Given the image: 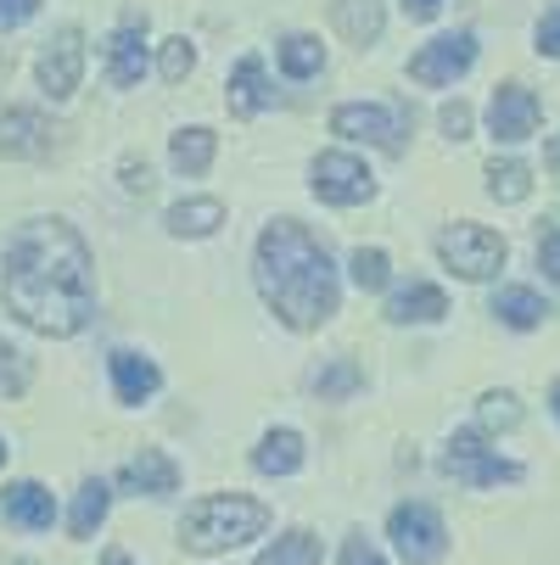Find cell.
Returning a JSON list of instances; mask_svg holds the SVG:
<instances>
[{
	"mask_svg": "<svg viewBox=\"0 0 560 565\" xmlns=\"http://www.w3.org/2000/svg\"><path fill=\"white\" fill-rule=\"evenodd\" d=\"M331 129H337L342 140H370V146H381V151H404L410 107H404V102H392V107H381V102H348V107L331 113Z\"/></svg>",
	"mask_w": 560,
	"mask_h": 565,
	"instance_id": "cell-6",
	"label": "cell"
},
{
	"mask_svg": "<svg viewBox=\"0 0 560 565\" xmlns=\"http://www.w3.org/2000/svg\"><path fill=\"white\" fill-rule=\"evenodd\" d=\"M107 504H113L107 481H85V488H78V499H73V510H67V532H73V537H96V526L107 521Z\"/></svg>",
	"mask_w": 560,
	"mask_h": 565,
	"instance_id": "cell-24",
	"label": "cell"
},
{
	"mask_svg": "<svg viewBox=\"0 0 560 565\" xmlns=\"http://www.w3.org/2000/svg\"><path fill=\"white\" fill-rule=\"evenodd\" d=\"M118 488L146 493V499H169V493L180 488V465H175L163 448H140V454L118 470Z\"/></svg>",
	"mask_w": 560,
	"mask_h": 565,
	"instance_id": "cell-12",
	"label": "cell"
},
{
	"mask_svg": "<svg viewBox=\"0 0 560 565\" xmlns=\"http://www.w3.org/2000/svg\"><path fill=\"white\" fill-rule=\"evenodd\" d=\"M538 118H543V107H538V96H532L527 85H499V90H494L488 124H494V135H499L505 146L532 140V135H538Z\"/></svg>",
	"mask_w": 560,
	"mask_h": 565,
	"instance_id": "cell-11",
	"label": "cell"
},
{
	"mask_svg": "<svg viewBox=\"0 0 560 565\" xmlns=\"http://www.w3.org/2000/svg\"><path fill=\"white\" fill-rule=\"evenodd\" d=\"M331 23H337V34H342L348 45H376L387 18H381V0H337Z\"/></svg>",
	"mask_w": 560,
	"mask_h": 565,
	"instance_id": "cell-21",
	"label": "cell"
},
{
	"mask_svg": "<svg viewBox=\"0 0 560 565\" xmlns=\"http://www.w3.org/2000/svg\"><path fill=\"white\" fill-rule=\"evenodd\" d=\"M549 403H554V420H560V381H554V392H549Z\"/></svg>",
	"mask_w": 560,
	"mask_h": 565,
	"instance_id": "cell-42",
	"label": "cell"
},
{
	"mask_svg": "<svg viewBox=\"0 0 560 565\" xmlns=\"http://www.w3.org/2000/svg\"><path fill=\"white\" fill-rule=\"evenodd\" d=\"M29 381H34L29 353H23V348H12L7 337H0V392H7V397H23V392H29Z\"/></svg>",
	"mask_w": 560,
	"mask_h": 565,
	"instance_id": "cell-31",
	"label": "cell"
},
{
	"mask_svg": "<svg viewBox=\"0 0 560 565\" xmlns=\"http://www.w3.org/2000/svg\"><path fill=\"white\" fill-rule=\"evenodd\" d=\"M443 313H448V297H443V286H426V280L392 291V302H387L392 326H437Z\"/></svg>",
	"mask_w": 560,
	"mask_h": 565,
	"instance_id": "cell-17",
	"label": "cell"
},
{
	"mask_svg": "<svg viewBox=\"0 0 560 565\" xmlns=\"http://www.w3.org/2000/svg\"><path fill=\"white\" fill-rule=\"evenodd\" d=\"M476 420H483V431H516V426H521L516 392H488L483 403H476Z\"/></svg>",
	"mask_w": 560,
	"mask_h": 565,
	"instance_id": "cell-29",
	"label": "cell"
},
{
	"mask_svg": "<svg viewBox=\"0 0 560 565\" xmlns=\"http://www.w3.org/2000/svg\"><path fill=\"white\" fill-rule=\"evenodd\" d=\"M443 470H448L454 481H465V488H499V481H521V465L499 459V454L483 443V431H454V443H448V454H443Z\"/></svg>",
	"mask_w": 560,
	"mask_h": 565,
	"instance_id": "cell-8",
	"label": "cell"
},
{
	"mask_svg": "<svg viewBox=\"0 0 560 565\" xmlns=\"http://www.w3.org/2000/svg\"><path fill=\"white\" fill-rule=\"evenodd\" d=\"M538 51L543 56H560V0L543 12V23H538Z\"/></svg>",
	"mask_w": 560,
	"mask_h": 565,
	"instance_id": "cell-36",
	"label": "cell"
},
{
	"mask_svg": "<svg viewBox=\"0 0 560 565\" xmlns=\"http://www.w3.org/2000/svg\"><path fill=\"white\" fill-rule=\"evenodd\" d=\"M34 12H40V0H0V34H7V29H23Z\"/></svg>",
	"mask_w": 560,
	"mask_h": 565,
	"instance_id": "cell-35",
	"label": "cell"
},
{
	"mask_svg": "<svg viewBox=\"0 0 560 565\" xmlns=\"http://www.w3.org/2000/svg\"><path fill=\"white\" fill-rule=\"evenodd\" d=\"M538 264H543V275H549V280H560V218L538 235Z\"/></svg>",
	"mask_w": 560,
	"mask_h": 565,
	"instance_id": "cell-33",
	"label": "cell"
},
{
	"mask_svg": "<svg viewBox=\"0 0 560 565\" xmlns=\"http://www.w3.org/2000/svg\"><path fill=\"white\" fill-rule=\"evenodd\" d=\"M437 129H443L448 140H465V135H471V107H465V102H448V107L437 113Z\"/></svg>",
	"mask_w": 560,
	"mask_h": 565,
	"instance_id": "cell-34",
	"label": "cell"
},
{
	"mask_svg": "<svg viewBox=\"0 0 560 565\" xmlns=\"http://www.w3.org/2000/svg\"><path fill=\"white\" fill-rule=\"evenodd\" d=\"M78 78H85V34L78 29H62L45 51H40V85L51 102H67L78 90Z\"/></svg>",
	"mask_w": 560,
	"mask_h": 565,
	"instance_id": "cell-10",
	"label": "cell"
},
{
	"mask_svg": "<svg viewBox=\"0 0 560 565\" xmlns=\"http://www.w3.org/2000/svg\"><path fill=\"white\" fill-rule=\"evenodd\" d=\"M124 185L129 191H151V163L146 157H124Z\"/></svg>",
	"mask_w": 560,
	"mask_h": 565,
	"instance_id": "cell-38",
	"label": "cell"
},
{
	"mask_svg": "<svg viewBox=\"0 0 560 565\" xmlns=\"http://www.w3.org/2000/svg\"><path fill=\"white\" fill-rule=\"evenodd\" d=\"M303 459H308V448H303V431H292V426L264 431V443L253 448V470H264V476H292V470H303Z\"/></svg>",
	"mask_w": 560,
	"mask_h": 565,
	"instance_id": "cell-19",
	"label": "cell"
},
{
	"mask_svg": "<svg viewBox=\"0 0 560 565\" xmlns=\"http://www.w3.org/2000/svg\"><path fill=\"white\" fill-rule=\"evenodd\" d=\"M364 386V370L353 364V359H337V364H326L314 375V397L319 403H342V397H353Z\"/></svg>",
	"mask_w": 560,
	"mask_h": 565,
	"instance_id": "cell-27",
	"label": "cell"
},
{
	"mask_svg": "<svg viewBox=\"0 0 560 565\" xmlns=\"http://www.w3.org/2000/svg\"><path fill=\"white\" fill-rule=\"evenodd\" d=\"M404 12H410L415 23H432V18L443 12V0H404Z\"/></svg>",
	"mask_w": 560,
	"mask_h": 565,
	"instance_id": "cell-39",
	"label": "cell"
},
{
	"mask_svg": "<svg viewBox=\"0 0 560 565\" xmlns=\"http://www.w3.org/2000/svg\"><path fill=\"white\" fill-rule=\"evenodd\" d=\"M140 73H146V18H129L107 40V78L118 90H129V85H140Z\"/></svg>",
	"mask_w": 560,
	"mask_h": 565,
	"instance_id": "cell-13",
	"label": "cell"
},
{
	"mask_svg": "<svg viewBox=\"0 0 560 565\" xmlns=\"http://www.w3.org/2000/svg\"><path fill=\"white\" fill-rule=\"evenodd\" d=\"M7 454H12V448H7V443H0V465H7Z\"/></svg>",
	"mask_w": 560,
	"mask_h": 565,
	"instance_id": "cell-43",
	"label": "cell"
},
{
	"mask_svg": "<svg viewBox=\"0 0 560 565\" xmlns=\"http://www.w3.org/2000/svg\"><path fill=\"white\" fill-rule=\"evenodd\" d=\"M12 565H40V559H12Z\"/></svg>",
	"mask_w": 560,
	"mask_h": 565,
	"instance_id": "cell-44",
	"label": "cell"
},
{
	"mask_svg": "<svg viewBox=\"0 0 560 565\" xmlns=\"http://www.w3.org/2000/svg\"><path fill=\"white\" fill-rule=\"evenodd\" d=\"M51 151V124L45 113L34 107H12L7 118H0V157H23V163H34V157Z\"/></svg>",
	"mask_w": 560,
	"mask_h": 565,
	"instance_id": "cell-14",
	"label": "cell"
},
{
	"mask_svg": "<svg viewBox=\"0 0 560 565\" xmlns=\"http://www.w3.org/2000/svg\"><path fill=\"white\" fill-rule=\"evenodd\" d=\"M258 565H319V537L297 526V532L275 537V543L258 554Z\"/></svg>",
	"mask_w": 560,
	"mask_h": 565,
	"instance_id": "cell-28",
	"label": "cell"
},
{
	"mask_svg": "<svg viewBox=\"0 0 560 565\" xmlns=\"http://www.w3.org/2000/svg\"><path fill=\"white\" fill-rule=\"evenodd\" d=\"M197 67V51H191V40L186 34H175V40H163V51H157V73L169 78V85H180V78Z\"/></svg>",
	"mask_w": 560,
	"mask_h": 565,
	"instance_id": "cell-32",
	"label": "cell"
},
{
	"mask_svg": "<svg viewBox=\"0 0 560 565\" xmlns=\"http://www.w3.org/2000/svg\"><path fill=\"white\" fill-rule=\"evenodd\" d=\"M107 370H113V392H118V403H146L157 386H163L157 364L140 359V353H129V348H118V353L107 359Z\"/></svg>",
	"mask_w": 560,
	"mask_h": 565,
	"instance_id": "cell-18",
	"label": "cell"
},
{
	"mask_svg": "<svg viewBox=\"0 0 560 565\" xmlns=\"http://www.w3.org/2000/svg\"><path fill=\"white\" fill-rule=\"evenodd\" d=\"M281 67H286V78H314L319 67H326V45H319L314 34H286L281 40Z\"/></svg>",
	"mask_w": 560,
	"mask_h": 565,
	"instance_id": "cell-26",
	"label": "cell"
},
{
	"mask_svg": "<svg viewBox=\"0 0 560 565\" xmlns=\"http://www.w3.org/2000/svg\"><path fill=\"white\" fill-rule=\"evenodd\" d=\"M0 297L40 337H78L96 319V264L67 218H29L7 241Z\"/></svg>",
	"mask_w": 560,
	"mask_h": 565,
	"instance_id": "cell-1",
	"label": "cell"
},
{
	"mask_svg": "<svg viewBox=\"0 0 560 565\" xmlns=\"http://www.w3.org/2000/svg\"><path fill=\"white\" fill-rule=\"evenodd\" d=\"M102 565H129V554H124V548H107V554H102Z\"/></svg>",
	"mask_w": 560,
	"mask_h": 565,
	"instance_id": "cell-41",
	"label": "cell"
},
{
	"mask_svg": "<svg viewBox=\"0 0 560 565\" xmlns=\"http://www.w3.org/2000/svg\"><path fill=\"white\" fill-rule=\"evenodd\" d=\"M488 196L494 202H527L532 196V169L516 163V157H505V163L494 157V163H488Z\"/></svg>",
	"mask_w": 560,
	"mask_h": 565,
	"instance_id": "cell-25",
	"label": "cell"
},
{
	"mask_svg": "<svg viewBox=\"0 0 560 565\" xmlns=\"http://www.w3.org/2000/svg\"><path fill=\"white\" fill-rule=\"evenodd\" d=\"M264 532H270V504H258L247 493H208L180 521V543L191 554H224V548H242Z\"/></svg>",
	"mask_w": 560,
	"mask_h": 565,
	"instance_id": "cell-3",
	"label": "cell"
},
{
	"mask_svg": "<svg viewBox=\"0 0 560 565\" xmlns=\"http://www.w3.org/2000/svg\"><path fill=\"white\" fill-rule=\"evenodd\" d=\"M471 62H476V34H443L410 56V78L415 85H454L459 73H471Z\"/></svg>",
	"mask_w": 560,
	"mask_h": 565,
	"instance_id": "cell-9",
	"label": "cell"
},
{
	"mask_svg": "<svg viewBox=\"0 0 560 565\" xmlns=\"http://www.w3.org/2000/svg\"><path fill=\"white\" fill-rule=\"evenodd\" d=\"M308 185L319 202H331V207H359L376 196V174L359 163L353 151H319L314 157V169H308Z\"/></svg>",
	"mask_w": 560,
	"mask_h": 565,
	"instance_id": "cell-7",
	"label": "cell"
},
{
	"mask_svg": "<svg viewBox=\"0 0 560 565\" xmlns=\"http://www.w3.org/2000/svg\"><path fill=\"white\" fill-rule=\"evenodd\" d=\"M213 151H219V135L202 129V124H191V129H180V135L169 140V163H175L186 180H197V174L213 169Z\"/></svg>",
	"mask_w": 560,
	"mask_h": 565,
	"instance_id": "cell-20",
	"label": "cell"
},
{
	"mask_svg": "<svg viewBox=\"0 0 560 565\" xmlns=\"http://www.w3.org/2000/svg\"><path fill=\"white\" fill-rule=\"evenodd\" d=\"M543 163H549V174L560 180V135H549V146H543Z\"/></svg>",
	"mask_w": 560,
	"mask_h": 565,
	"instance_id": "cell-40",
	"label": "cell"
},
{
	"mask_svg": "<svg viewBox=\"0 0 560 565\" xmlns=\"http://www.w3.org/2000/svg\"><path fill=\"white\" fill-rule=\"evenodd\" d=\"M0 510H7V521L23 526V532H51V521H56V499L40 481H12V488L0 493Z\"/></svg>",
	"mask_w": 560,
	"mask_h": 565,
	"instance_id": "cell-16",
	"label": "cell"
},
{
	"mask_svg": "<svg viewBox=\"0 0 560 565\" xmlns=\"http://www.w3.org/2000/svg\"><path fill=\"white\" fill-rule=\"evenodd\" d=\"M270 102H275V90H270V73H264V62H258V56H242V62H235V73H230L224 107H230L235 118H258Z\"/></svg>",
	"mask_w": 560,
	"mask_h": 565,
	"instance_id": "cell-15",
	"label": "cell"
},
{
	"mask_svg": "<svg viewBox=\"0 0 560 565\" xmlns=\"http://www.w3.org/2000/svg\"><path fill=\"white\" fill-rule=\"evenodd\" d=\"M163 224H169V235L202 241V235H213V230L224 224V202H219V196H191V202H175Z\"/></svg>",
	"mask_w": 560,
	"mask_h": 565,
	"instance_id": "cell-22",
	"label": "cell"
},
{
	"mask_svg": "<svg viewBox=\"0 0 560 565\" xmlns=\"http://www.w3.org/2000/svg\"><path fill=\"white\" fill-rule=\"evenodd\" d=\"M342 565H387V559H381L364 537H348V543H342Z\"/></svg>",
	"mask_w": 560,
	"mask_h": 565,
	"instance_id": "cell-37",
	"label": "cell"
},
{
	"mask_svg": "<svg viewBox=\"0 0 560 565\" xmlns=\"http://www.w3.org/2000/svg\"><path fill=\"white\" fill-rule=\"evenodd\" d=\"M437 258L465 280H494L505 269V241L488 224H448L437 235Z\"/></svg>",
	"mask_w": 560,
	"mask_h": 565,
	"instance_id": "cell-4",
	"label": "cell"
},
{
	"mask_svg": "<svg viewBox=\"0 0 560 565\" xmlns=\"http://www.w3.org/2000/svg\"><path fill=\"white\" fill-rule=\"evenodd\" d=\"M387 537L404 565H437L448 554V526L432 504H398L387 515Z\"/></svg>",
	"mask_w": 560,
	"mask_h": 565,
	"instance_id": "cell-5",
	"label": "cell"
},
{
	"mask_svg": "<svg viewBox=\"0 0 560 565\" xmlns=\"http://www.w3.org/2000/svg\"><path fill=\"white\" fill-rule=\"evenodd\" d=\"M348 269H353V286H359V291H381V286L392 280V264H387L381 247H359V253L348 258Z\"/></svg>",
	"mask_w": 560,
	"mask_h": 565,
	"instance_id": "cell-30",
	"label": "cell"
},
{
	"mask_svg": "<svg viewBox=\"0 0 560 565\" xmlns=\"http://www.w3.org/2000/svg\"><path fill=\"white\" fill-rule=\"evenodd\" d=\"M253 280H258V297L275 308V319L286 331H319L342 302L331 253L319 247L297 218L264 224L258 253H253Z\"/></svg>",
	"mask_w": 560,
	"mask_h": 565,
	"instance_id": "cell-2",
	"label": "cell"
},
{
	"mask_svg": "<svg viewBox=\"0 0 560 565\" xmlns=\"http://www.w3.org/2000/svg\"><path fill=\"white\" fill-rule=\"evenodd\" d=\"M494 313L505 319L510 331H532V326H543V297L532 291V286H505L499 297H494Z\"/></svg>",
	"mask_w": 560,
	"mask_h": 565,
	"instance_id": "cell-23",
	"label": "cell"
}]
</instances>
